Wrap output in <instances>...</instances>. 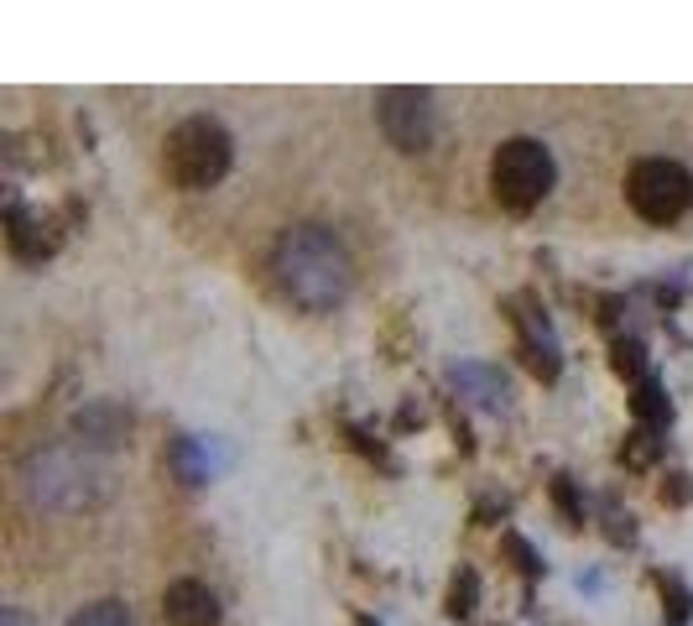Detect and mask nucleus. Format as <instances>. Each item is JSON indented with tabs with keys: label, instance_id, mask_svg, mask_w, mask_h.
Instances as JSON below:
<instances>
[{
	"label": "nucleus",
	"instance_id": "9d476101",
	"mask_svg": "<svg viewBox=\"0 0 693 626\" xmlns=\"http://www.w3.org/2000/svg\"><path fill=\"white\" fill-rule=\"evenodd\" d=\"M0 626H26V616H22V611H5V616H0Z\"/></svg>",
	"mask_w": 693,
	"mask_h": 626
},
{
	"label": "nucleus",
	"instance_id": "9b49d317",
	"mask_svg": "<svg viewBox=\"0 0 693 626\" xmlns=\"http://www.w3.org/2000/svg\"><path fill=\"white\" fill-rule=\"evenodd\" d=\"M360 626H370V622H360Z\"/></svg>",
	"mask_w": 693,
	"mask_h": 626
},
{
	"label": "nucleus",
	"instance_id": "f257e3e1",
	"mask_svg": "<svg viewBox=\"0 0 693 626\" xmlns=\"http://www.w3.org/2000/svg\"><path fill=\"white\" fill-rule=\"evenodd\" d=\"M271 277L282 298L308 313H335L350 292V256L324 225H292L271 245Z\"/></svg>",
	"mask_w": 693,
	"mask_h": 626
},
{
	"label": "nucleus",
	"instance_id": "1a4fd4ad",
	"mask_svg": "<svg viewBox=\"0 0 693 626\" xmlns=\"http://www.w3.org/2000/svg\"><path fill=\"white\" fill-rule=\"evenodd\" d=\"M69 626H131V611L120 601H95V605H84Z\"/></svg>",
	"mask_w": 693,
	"mask_h": 626
},
{
	"label": "nucleus",
	"instance_id": "20e7f679",
	"mask_svg": "<svg viewBox=\"0 0 693 626\" xmlns=\"http://www.w3.org/2000/svg\"><path fill=\"white\" fill-rule=\"evenodd\" d=\"M22 481H26V496L37 506L73 511V506L95 502V465L84 455H73V449H42V455H32Z\"/></svg>",
	"mask_w": 693,
	"mask_h": 626
},
{
	"label": "nucleus",
	"instance_id": "423d86ee",
	"mask_svg": "<svg viewBox=\"0 0 693 626\" xmlns=\"http://www.w3.org/2000/svg\"><path fill=\"white\" fill-rule=\"evenodd\" d=\"M376 121L397 152H423L433 142V99L423 89H386L376 99Z\"/></svg>",
	"mask_w": 693,
	"mask_h": 626
},
{
	"label": "nucleus",
	"instance_id": "39448f33",
	"mask_svg": "<svg viewBox=\"0 0 693 626\" xmlns=\"http://www.w3.org/2000/svg\"><path fill=\"white\" fill-rule=\"evenodd\" d=\"M625 198H631V209L652 225H672V219L683 215L693 204V178L683 162H672V157H642L631 178H625Z\"/></svg>",
	"mask_w": 693,
	"mask_h": 626
},
{
	"label": "nucleus",
	"instance_id": "f03ea898",
	"mask_svg": "<svg viewBox=\"0 0 693 626\" xmlns=\"http://www.w3.org/2000/svg\"><path fill=\"white\" fill-rule=\"evenodd\" d=\"M162 162H168V178L178 189L189 193L215 189L219 178L230 172V131L215 116H189V121L172 125Z\"/></svg>",
	"mask_w": 693,
	"mask_h": 626
},
{
	"label": "nucleus",
	"instance_id": "6e6552de",
	"mask_svg": "<svg viewBox=\"0 0 693 626\" xmlns=\"http://www.w3.org/2000/svg\"><path fill=\"white\" fill-rule=\"evenodd\" d=\"M454 382H459V386H475L485 408H501V402H506V382H501V376H490V371H475V365H464Z\"/></svg>",
	"mask_w": 693,
	"mask_h": 626
},
{
	"label": "nucleus",
	"instance_id": "0eeeda50",
	"mask_svg": "<svg viewBox=\"0 0 693 626\" xmlns=\"http://www.w3.org/2000/svg\"><path fill=\"white\" fill-rule=\"evenodd\" d=\"M162 616L172 626H215L219 595L209 585H198V579H178V585H168V595H162Z\"/></svg>",
	"mask_w": 693,
	"mask_h": 626
},
{
	"label": "nucleus",
	"instance_id": "7ed1b4c3",
	"mask_svg": "<svg viewBox=\"0 0 693 626\" xmlns=\"http://www.w3.org/2000/svg\"><path fill=\"white\" fill-rule=\"evenodd\" d=\"M490 189L516 215L537 209L552 189V152L537 136H511V142H501L496 157H490Z\"/></svg>",
	"mask_w": 693,
	"mask_h": 626
}]
</instances>
